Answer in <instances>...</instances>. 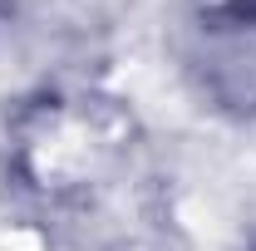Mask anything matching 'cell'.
<instances>
[{
	"label": "cell",
	"instance_id": "6da1fadb",
	"mask_svg": "<svg viewBox=\"0 0 256 251\" xmlns=\"http://www.w3.org/2000/svg\"><path fill=\"white\" fill-rule=\"evenodd\" d=\"M202 20L226 34H256V0H202Z\"/></svg>",
	"mask_w": 256,
	"mask_h": 251
},
{
	"label": "cell",
	"instance_id": "7a4b0ae2",
	"mask_svg": "<svg viewBox=\"0 0 256 251\" xmlns=\"http://www.w3.org/2000/svg\"><path fill=\"white\" fill-rule=\"evenodd\" d=\"M252 251H256V246H252Z\"/></svg>",
	"mask_w": 256,
	"mask_h": 251
}]
</instances>
